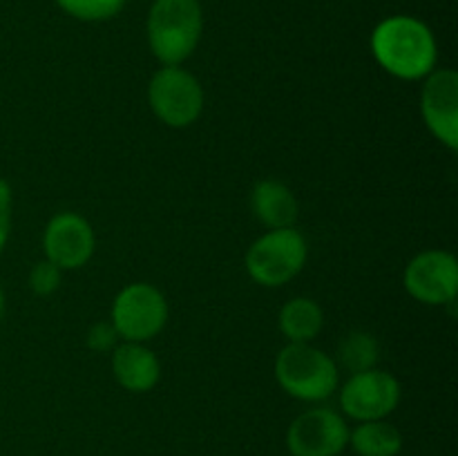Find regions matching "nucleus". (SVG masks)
<instances>
[{
    "label": "nucleus",
    "mask_w": 458,
    "mask_h": 456,
    "mask_svg": "<svg viewBox=\"0 0 458 456\" xmlns=\"http://www.w3.org/2000/svg\"><path fill=\"white\" fill-rule=\"evenodd\" d=\"M371 52L398 79L416 80L437 70V40L419 18L392 16L378 22L371 34Z\"/></svg>",
    "instance_id": "obj_1"
},
{
    "label": "nucleus",
    "mask_w": 458,
    "mask_h": 456,
    "mask_svg": "<svg viewBox=\"0 0 458 456\" xmlns=\"http://www.w3.org/2000/svg\"><path fill=\"white\" fill-rule=\"evenodd\" d=\"M204 30L199 0H155L148 13V43L164 65H179L195 52Z\"/></svg>",
    "instance_id": "obj_2"
},
{
    "label": "nucleus",
    "mask_w": 458,
    "mask_h": 456,
    "mask_svg": "<svg viewBox=\"0 0 458 456\" xmlns=\"http://www.w3.org/2000/svg\"><path fill=\"white\" fill-rule=\"evenodd\" d=\"M276 378L289 396L300 401H325L338 387L335 362L309 342H289L276 360Z\"/></svg>",
    "instance_id": "obj_3"
},
{
    "label": "nucleus",
    "mask_w": 458,
    "mask_h": 456,
    "mask_svg": "<svg viewBox=\"0 0 458 456\" xmlns=\"http://www.w3.org/2000/svg\"><path fill=\"white\" fill-rule=\"evenodd\" d=\"M307 262V241L295 228H273L253 241L246 253V271L258 284L282 286Z\"/></svg>",
    "instance_id": "obj_4"
},
{
    "label": "nucleus",
    "mask_w": 458,
    "mask_h": 456,
    "mask_svg": "<svg viewBox=\"0 0 458 456\" xmlns=\"http://www.w3.org/2000/svg\"><path fill=\"white\" fill-rule=\"evenodd\" d=\"M152 112L170 128H186L199 119L204 110V89L191 72L179 65H165L148 85Z\"/></svg>",
    "instance_id": "obj_5"
},
{
    "label": "nucleus",
    "mask_w": 458,
    "mask_h": 456,
    "mask_svg": "<svg viewBox=\"0 0 458 456\" xmlns=\"http://www.w3.org/2000/svg\"><path fill=\"white\" fill-rule=\"evenodd\" d=\"M168 320V304L161 291L137 282L121 291L112 304V326L128 342H146L164 329Z\"/></svg>",
    "instance_id": "obj_6"
},
{
    "label": "nucleus",
    "mask_w": 458,
    "mask_h": 456,
    "mask_svg": "<svg viewBox=\"0 0 458 456\" xmlns=\"http://www.w3.org/2000/svg\"><path fill=\"white\" fill-rule=\"evenodd\" d=\"M349 425L329 407H313L300 414L286 432L291 456H338L349 445Z\"/></svg>",
    "instance_id": "obj_7"
},
{
    "label": "nucleus",
    "mask_w": 458,
    "mask_h": 456,
    "mask_svg": "<svg viewBox=\"0 0 458 456\" xmlns=\"http://www.w3.org/2000/svg\"><path fill=\"white\" fill-rule=\"evenodd\" d=\"M401 402V384L387 371L369 369L353 374L340 392V407L349 418L383 420Z\"/></svg>",
    "instance_id": "obj_8"
},
{
    "label": "nucleus",
    "mask_w": 458,
    "mask_h": 456,
    "mask_svg": "<svg viewBox=\"0 0 458 456\" xmlns=\"http://www.w3.org/2000/svg\"><path fill=\"white\" fill-rule=\"evenodd\" d=\"M405 289L423 304H450L458 291L456 258L445 250H425L405 268Z\"/></svg>",
    "instance_id": "obj_9"
},
{
    "label": "nucleus",
    "mask_w": 458,
    "mask_h": 456,
    "mask_svg": "<svg viewBox=\"0 0 458 456\" xmlns=\"http://www.w3.org/2000/svg\"><path fill=\"white\" fill-rule=\"evenodd\" d=\"M420 110L434 137L450 150L458 148V74L454 70H434L428 74L420 97Z\"/></svg>",
    "instance_id": "obj_10"
},
{
    "label": "nucleus",
    "mask_w": 458,
    "mask_h": 456,
    "mask_svg": "<svg viewBox=\"0 0 458 456\" xmlns=\"http://www.w3.org/2000/svg\"><path fill=\"white\" fill-rule=\"evenodd\" d=\"M43 249L49 262L58 268H81L94 253L92 226L76 213L56 215L45 228Z\"/></svg>",
    "instance_id": "obj_11"
},
{
    "label": "nucleus",
    "mask_w": 458,
    "mask_h": 456,
    "mask_svg": "<svg viewBox=\"0 0 458 456\" xmlns=\"http://www.w3.org/2000/svg\"><path fill=\"white\" fill-rule=\"evenodd\" d=\"M112 371L121 387L143 393L159 383L161 367L155 353L141 342H125L112 353Z\"/></svg>",
    "instance_id": "obj_12"
},
{
    "label": "nucleus",
    "mask_w": 458,
    "mask_h": 456,
    "mask_svg": "<svg viewBox=\"0 0 458 456\" xmlns=\"http://www.w3.org/2000/svg\"><path fill=\"white\" fill-rule=\"evenodd\" d=\"M253 204L255 217L268 228H291L298 219V199L293 192L280 182H258L253 188Z\"/></svg>",
    "instance_id": "obj_13"
},
{
    "label": "nucleus",
    "mask_w": 458,
    "mask_h": 456,
    "mask_svg": "<svg viewBox=\"0 0 458 456\" xmlns=\"http://www.w3.org/2000/svg\"><path fill=\"white\" fill-rule=\"evenodd\" d=\"M349 443L358 456H398L403 450V434L387 420H365L353 432Z\"/></svg>",
    "instance_id": "obj_14"
},
{
    "label": "nucleus",
    "mask_w": 458,
    "mask_h": 456,
    "mask_svg": "<svg viewBox=\"0 0 458 456\" xmlns=\"http://www.w3.org/2000/svg\"><path fill=\"white\" fill-rule=\"evenodd\" d=\"M280 329L289 342H311L322 329V308L309 298H295L280 311Z\"/></svg>",
    "instance_id": "obj_15"
},
{
    "label": "nucleus",
    "mask_w": 458,
    "mask_h": 456,
    "mask_svg": "<svg viewBox=\"0 0 458 456\" xmlns=\"http://www.w3.org/2000/svg\"><path fill=\"white\" fill-rule=\"evenodd\" d=\"M378 353L380 349L374 335L360 334V331L358 334H349L343 340V344H340V362L344 365V369L353 371V374L376 369Z\"/></svg>",
    "instance_id": "obj_16"
},
{
    "label": "nucleus",
    "mask_w": 458,
    "mask_h": 456,
    "mask_svg": "<svg viewBox=\"0 0 458 456\" xmlns=\"http://www.w3.org/2000/svg\"><path fill=\"white\" fill-rule=\"evenodd\" d=\"M56 4L72 18L98 22L114 18L123 9L125 0H56Z\"/></svg>",
    "instance_id": "obj_17"
},
{
    "label": "nucleus",
    "mask_w": 458,
    "mask_h": 456,
    "mask_svg": "<svg viewBox=\"0 0 458 456\" xmlns=\"http://www.w3.org/2000/svg\"><path fill=\"white\" fill-rule=\"evenodd\" d=\"M61 271L56 264L45 259V262H38L30 273V286L34 289V293L38 295H49L61 286Z\"/></svg>",
    "instance_id": "obj_18"
},
{
    "label": "nucleus",
    "mask_w": 458,
    "mask_h": 456,
    "mask_svg": "<svg viewBox=\"0 0 458 456\" xmlns=\"http://www.w3.org/2000/svg\"><path fill=\"white\" fill-rule=\"evenodd\" d=\"M12 231V188L4 179H0V253L9 240Z\"/></svg>",
    "instance_id": "obj_19"
},
{
    "label": "nucleus",
    "mask_w": 458,
    "mask_h": 456,
    "mask_svg": "<svg viewBox=\"0 0 458 456\" xmlns=\"http://www.w3.org/2000/svg\"><path fill=\"white\" fill-rule=\"evenodd\" d=\"M116 335L119 334H116L114 326L107 325V322H98L88 334L89 349H94V351H110L116 344Z\"/></svg>",
    "instance_id": "obj_20"
},
{
    "label": "nucleus",
    "mask_w": 458,
    "mask_h": 456,
    "mask_svg": "<svg viewBox=\"0 0 458 456\" xmlns=\"http://www.w3.org/2000/svg\"><path fill=\"white\" fill-rule=\"evenodd\" d=\"M4 313V295H3V289H0V317H3Z\"/></svg>",
    "instance_id": "obj_21"
}]
</instances>
